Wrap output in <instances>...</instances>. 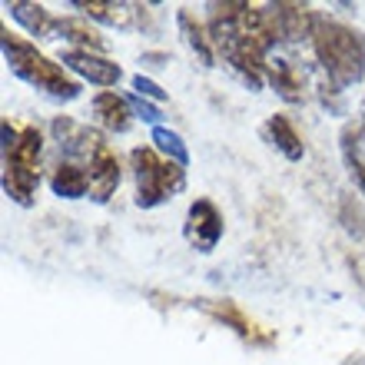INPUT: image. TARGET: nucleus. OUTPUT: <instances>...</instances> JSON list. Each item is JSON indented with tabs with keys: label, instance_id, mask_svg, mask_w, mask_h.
I'll return each instance as SVG.
<instances>
[{
	"label": "nucleus",
	"instance_id": "obj_23",
	"mask_svg": "<svg viewBox=\"0 0 365 365\" xmlns=\"http://www.w3.org/2000/svg\"><path fill=\"white\" fill-rule=\"evenodd\" d=\"M133 90L140 96H150V100H166V90L160 87V83H153L150 77H143V73H140V77H133Z\"/></svg>",
	"mask_w": 365,
	"mask_h": 365
},
{
	"label": "nucleus",
	"instance_id": "obj_13",
	"mask_svg": "<svg viewBox=\"0 0 365 365\" xmlns=\"http://www.w3.org/2000/svg\"><path fill=\"white\" fill-rule=\"evenodd\" d=\"M93 113L110 133H126V130H130V116H133V110H130V103H126V96L113 93V90H103V93L93 100Z\"/></svg>",
	"mask_w": 365,
	"mask_h": 365
},
{
	"label": "nucleus",
	"instance_id": "obj_20",
	"mask_svg": "<svg viewBox=\"0 0 365 365\" xmlns=\"http://www.w3.org/2000/svg\"><path fill=\"white\" fill-rule=\"evenodd\" d=\"M153 143H156L160 153H166V160H173V163H180V166L190 163V150H186V143L180 140V133H173V130L153 126Z\"/></svg>",
	"mask_w": 365,
	"mask_h": 365
},
{
	"label": "nucleus",
	"instance_id": "obj_7",
	"mask_svg": "<svg viewBox=\"0 0 365 365\" xmlns=\"http://www.w3.org/2000/svg\"><path fill=\"white\" fill-rule=\"evenodd\" d=\"M186 242H190L192 250L200 252H212L220 246L222 240V212L216 210V202L212 200H196L186 212Z\"/></svg>",
	"mask_w": 365,
	"mask_h": 365
},
{
	"label": "nucleus",
	"instance_id": "obj_1",
	"mask_svg": "<svg viewBox=\"0 0 365 365\" xmlns=\"http://www.w3.org/2000/svg\"><path fill=\"white\" fill-rule=\"evenodd\" d=\"M210 30L212 47L230 60V67L240 73L252 90L262 87V73L269 70V53L279 40L276 20L269 7H250V4H210Z\"/></svg>",
	"mask_w": 365,
	"mask_h": 365
},
{
	"label": "nucleus",
	"instance_id": "obj_2",
	"mask_svg": "<svg viewBox=\"0 0 365 365\" xmlns=\"http://www.w3.org/2000/svg\"><path fill=\"white\" fill-rule=\"evenodd\" d=\"M40 156H43V133L37 126H14L4 120V190L20 206H30L37 196Z\"/></svg>",
	"mask_w": 365,
	"mask_h": 365
},
{
	"label": "nucleus",
	"instance_id": "obj_6",
	"mask_svg": "<svg viewBox=\"0 0 365 365\" xmlns=\"http://www.w3.org/2000/svg\"><path fill=\"white\" fill-rule=\"evenodd\" d=\"M196 306H200L206 316L216 319V322H222L226 329H232L242 342H250V346H272V332L256 326L236 302H230V299H196Z\"/></svg>",
	"mask_w": 365,
	"mask_h": 365
},
{
	"label": "nucleus",
	"instance_id": "obj_5",
	"mask_svg": "<svg viewBox=\"0 0 365 365\" xmlns=\"http://www.w3.org/2000/svg\"><path fill=\"white\" fill-rule=\"evenodd\" d=\"M130 166H133L136 180V206H143V210H153L160 202L173 200L186 186V166L173 163V160H160L150 146H136L130 153Z\"/></svg>",
	"mask_w": 365,
	"mask_h": 365
},
{
	"label": "nucleus",
	"instance_id": "obj_16",
	"mask_svg": "<svg viewBox=\"0 0 365 365\" xmlns=\"http://www.w3.org/2000/svg\"><path fill=\"white\" fill-rule=\"evenodd\" d=\"M266 133H269L272 146H276V150L286 156V160L299 163V160L306 156V143H302V136L296 133V126L289 123V116H282V113L269 116V123H266Z\"/></svg>",
	"mask_w": 365,
	"mask_h": 365
},
{
	"label": "nucleus",
	"instance_id": "obj_17",
	"mask_svg": "<svg viewBox=\"0 0 365 365\" xmlns=\"http://www.w3.org/2000/svg\"><path fill=\"white\" fill-rule=\"evenodd\" d=\"M342 160H346V170L356 182V190L365 196V156H362V126L349 123L342 126Z\"/></svg>",
	"mask_w": 365,
	"mask_h": 365
},
{
	"label": "nucleus",
	"instance_id": "obj_18",
	"mask_svg": "<svg viewBox=\"0 0 365 365\" xmlns=\"http://www.w3.org/2000/svg\"><path fill=\"white\" fill-rule=\"evenodd\" d=\"M4 10H10V14H14V20L27 27L30 37H47V34H53V24H57V20L50 17L47 7H40V4H24V0H14V4H4Z\"/></svg>",
	"mask_w": 365,
	"mask_h": 365
},
{
	"label": "nucleus",
	"instance_id": "obj_15",
	"mask_svg": "<svg viewBox=\"0 0 365 365\" xmlns=\"http://www.w3.org/2000/svg\"><path fill=\"white\" fill-rule=\"evenodd\" d=\"M50 190L63 200H80L90 192V173L77 163H57L50 173Z\"/></svg>",
	"mask_w": 365,
	"mask_h": 365
},
{
	"label": "nucleus",
	"instance_id": "obj_11",
	"mask_svg": "<svg viewBox=\"0 0 365 365\" xmlns=\"http://www.w3.org/2000/svg\"><path fill=\"white\" fill-rule=\"evenodd\" d=\"M70 7L83 10L90 20H100V24H110V27H133L136 14L143 10L136 4H116V0H73Z\"/></svg>",
	"mask_w": 365,
	"mask_h": 365
},
{
	"label": "nucleus",
	"instance_id": "obj_21",
	"mask_svg": "<svg viewBox=\"0 0 365 365\" xmlns=\"http://www.w3.org/2000/svg\"><path fill=\"white\" fill-rule=\"evenodd\" d=\"M339 220H342V230H346L352 240H365V212L352 196H342V202H339Z\"/></svg>",
	"mask_w": 365,
	"mask_h": 365
},
{
	"label": "nucleus",
	"instance_id": "obj_9",
	"mask_svg": "<svg viewBox=\"0 0 365 365\" xmlns=\"http://www.w3.org/2000/svg\"><path fill=\"white\" fill-rule=\"evenodd\" d=\"M63 67L73 70L77 77L90 80V83H96V87H116L120 83V77H123V70H120V63H113V60H106L103 53H93V50H77L70 47L63 50Z\"/></svg>",
	"mask_w": 365,
	"mask_h": 365
},
{
	"label": "nucleus",
	"instance_id": "obj_4",
	"mask_svg": "<svg viewBox=\"0 0 365 365\" xmlns=\"http://www.w3.org/2000/svg\"><path fill=\"white\" fill-rule=\"evenodd\" d=\"M4 60H7V67L17 73L20 80H27L30 87L43 90V93L57 96V100H77L80 96V83L67 73V67H60L53 63L50 57H43L30 40L24 37H14L7 27H4Z\"/></svg>",
	"mask_w": 365,
	"mask_h": 365
},
{
	"label": "nucleus",
	"instance_id": "obj_14",
	"mask_svg": "<svg viewBox=\"0 0 365 365\" xmlns=\"http://www.w3.org/2000/svg\"><path fill=\"white\" fill-rule=\"evenodd\" d=\"M176 20H180V30H182V37H186V43H190V50L200 57L202 67H212L216 63V47H212V37H210V30L202 27L200 20L192 17V10L182 7L180 14H176Z\"/></svg>",
	"mask_w": 365,
	"mask_h": 365
},
{
	"label": "nucleus",
	"instance_id": "obj_12",
	"mask_svg": "<svg viewBox=\"0 0 365 365\" xmlns=\"http://www.w3.org/2000/svg\"><path fill=\"white\" fill-rule=\"evenodd\" d=\"M266 73H269L272 87L286 103H302L306 100V73L292 60H272Z\"/></svg>",
	"mask_w": 365,
	"mask_h": 365
},
{
	"label": "nucleus",
	"instance_id": "obj_10",
	"mask_svg": "<svg viewBox=\"0 0 365 365\" xmlns=\"http://www.w3.org/2000/svg\"><path fill=\"white\" fill-rule=\"evenodd\" d=\"M269 14H272V20H276L279 40H292V43H296V40H306L316 34L319 17L306 4H272Z\"/></svg>",
	"mask_w": 365,
	"mask_h": 365
},
{
	"label": "nucleus",
	"instance_id": "obj_8",
	"mask_svg": "<svg viewBox=\"0 0 365 365\" xmlns=\"http://www.w3.org/2000/svg\"><path fill=\"white\" fill-rule=\"evenodd\" d=\"M87 173H90V196L96 202H106L110 196L116 192L120 180H123V170H120V156L110 143H106L103 136H100V143L93 146V153L87 160Z\"/></svg>",
	"mask_w": 365,
	"mask_h": 365
},
{
	"label": "nucleus",
	"instance_id": "obj_3",
	"mask_svg": "<svg viewBox=\"0 0 365 365\" xmlns=\"http://www.w3.org/2000/svg\"><path fill=\"white\" fill-rule=\"evenodd\" d=\"M312 50L336 87H352L365 77V37L339 20L319 17Z\"/></svg>",
	"mask_w": 365,
	"mask_h": 365
},
{
	"label": "nucleus",
	"instance_id": "obj_22",
	"mask_svg": "<svg viewBox=\"0 0 365 365\" xmlns=\"http://www.w3.org/2000/svg\"><path fill=\"white\" fill-rule=\"evenodd\" d=\"M126 103H130V110H133L136 116H143L146 123H156L160 120V106H153V103H146L140 93H133V96H126Z\"/></svg>",
	"mask_w": 365,
	"mask_h": 365
},
{
	"label": "nucleus",
	"instance_id": "obj_19",
	"mask_svg": "<svg viewBox=\"0 0 365 365\" xmlns=\"http://www.w3.org/2000/svg\"><path fill=\"white\" fill-rule=\"evenodd\" d=\"M53 30H57V34H63V37H67L77 50H93V53H100V50H103V37L90 27L87 20H80V17H57Z\"/></svg>",
	"mask_w": 365,
	"mask_h": 365
}]
</instances>
